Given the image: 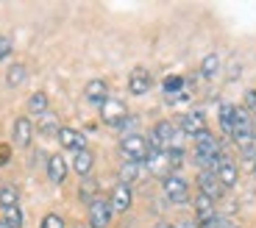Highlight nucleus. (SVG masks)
Masks as SVG:
<instances>
[{
    "mask_svg": "<svg viewBox=\"0 0 256 228\" xmlns=\"http://www.w3.org/2000/svg\"><path fill=\"white\" fill-rule=\"evenodd\" d=\"M223 158V145L218 142V136L212 131H204L195 136V162H198L200 170L206 172H214Z\"/></svg>",
    "mask_w": 256,
    "mask_h": 228,
    "instance_id": "1",
    "label": "nucleus"
},
{
    "mask_svg": "<svg viewBox=\"0 0 256 228\" xmlns=\"http://www.w3.org/2000/svg\"><path fill=\"white\" fill-rule=\"evenodd\" d=\"M181 136L184 134L178 131V128L173 126L170 120H162L154 126V131H150V136H148V145H150V150H176V148H181Z\"/></svg>",
    "mask_w": 256,
    "mask_h": 228,
    "instance_id": "2",
    "label": "nucleus"
},
{
    "mask_svg": "<svg viewBox=\"0 0 256 228\" xmlns=\"http://www.w3.org/2000/svg\"><path fill=\"white\" fill-rule=\"evenodd\" d=\"M120 153L126 156V162H136V164H145V158L150 156V145L142 134H131V136H122L120 140Z\"/></svg>",
    "mask_w": 256,
    "mask_h": 228,
    "instance_id": "3",
    "label": "nucleus"
},
{
    "mask_svg": "<svg viewBox=\"0 0 256 228\" xmlns=\"http://www.w3.org/2000/svg\"><path fill=\"white\" fill-rule=\"evenodd\" d=\"M162 190H164V195H167V200H170V203H178V206L190 203V184H186V178L178 176V172H170V176H164V181H162Z\"/></svg>",
    "mask_w": 256,
    "mask_h": 228,
    "instance_id": "4",
    "label": "nucleus"
},
{
    "mask_svg": "<svg viewBox=\"0 0 256 228\" xmlns=\"http://www.w3.org/2000/svg\"><path fill=\"white\" fill-rule=\"evenodd\" d=\"M112 203L109 198H100L98 195L95 200L90 203V212H86V220H90V228H109L112 222Z\"/></svg>",
    "mask_w": 256,
    "mask_h": 228,
    "instance_id": "5",
    "label": "nucleus"
},
{
    "mask_svg": "<svg viewBox=\"0 0 256 228\" xmlns=\"http://www.w3.org/2000/svg\"><path fill=\"white\" fill-rule=\"evenodd\" d=\"M178 128H181V134H184V136H192V140H195L198 134L206 131L204 112H200V108H192V112L181 114V117H178Z\"/></svg>",
    "mask_w": 256,
    "mask_h": 228,
    "instance_id": "6",
    "label": "nucleus"
},
{
    "mask_svg": "<svg viewBox=\"0 0 256 228\" xmlns=\"http://www.w3.org/2000/svg\"><path fill=\"white\" fill-rule=\"evenodd\" d=\"M126 117H128V108H126V103H122L120 98H109V100L100 106V120L106 122V126H112V128H117Z\"/></svg>",
    "mask_w": 256,
    "mask_h": 228,
    "instance_id": "7",
    "label": "nucleus"
},
{
    "mask_svg": "<svg viewBox=\"0 0 256 228\" xmlns=\"http://www.w3.org/2000/svg\"><path fill=\"white\" fill-rule=\"evenodd\" d=\"M198 190H200V195H204V198H209L212 203H218L220 198H223L226 186L218 181V176H214V172L200 170V176H198Z\"/></svg>",
    "mask_w": 256,
    "mask_h": 228,
    "instance_id": "8",
    "label": "nucleus"
},
{
    "mask_svg": "<svg viewBox=\"0 0 256 228\" xmlns=\"http://www.w3.org/2000/svg\"><path fill=\"white\" fill-rule=\"evenodd\" d=\"M150 86H154L150 72H148L145 67H134L131 76H128V92H131V95H148Z\"/></svg>",
    "mask_w": 256,
    "mask_h": 228,
    "instance_id": "9",
    "label": "nucleus"
},
{
    "mask_svg": "<svg viewBox=\"0 0 256 228\" xmlns=\"http://www.w3.org/2000/svg\"><path fill=\"white\" fill-rule=\"evenodd\" d=\"M58 142H62V148H67V150L78 153V150H86V136H84L81 131H76V128H64L58 131Z\"/></svg>",
    "mask_w": 256,
    "mask_h": 228,
    "instance_id": "10",
    "label": "nucleus"
},
{
    "mask_svg": "<svg viewBox=\"0 0 256 228\" xmlns=\"http://www.w3.org/2000/svg\"><path fill=\"white\" fill-rule=\"evenodd\" d=\"M145 170L154 172V176H170V156L164 150H150V156L145 158Z\"/></svg>",
    "mask_w": 256,
    "mask_h": 228,
    "instance_id": "11",
    "label": "nucleus"
},
{
    "mask_svg": "<svg viewBox=\"0 0 256 228\" xmlns=\"http://www.w3.org/2000/svg\"><path fill=\"white\" fill-rule=\"evenodd\" d=\"M34 122L28 120V117H17L14 120V142H17L20 148H31V140H34Z\"/></svg>",
    "mask_w": 256,
    "mask_h": 228,
    "instance_id": "12",
    "label": "nucleus"
},
{
    "mask_svg": "<svg viewBox=\"0 0 256 228\" xmlns=\"http://www.w3.org/2000/svg\"><path fill=\"white\" fill-rule=\"evenodd\" d=\"M214 176H218V181L223 186H234L237 184V178H240V170H237V164H234L228 156H223L220 158V164H218V170H214Z\"/></svg>",
    "mask_w": 256,
    "mask_h": 228,
    "instance_id": "13",
    "label": "nucleus"
},
{
    "mask_svg": "<svg viewBox=\"0 0 256 228\" xmlns=\"http://www.w3.org/2000/svg\"><path fill=\"white\" fill-rule=\"evenodd\" d=\"M86 100L90 103H95V106H103V103L109 100V84L106 81H100V78H95V81H90L86 84Z\"/></svg>",
    "mask_w": 256,
    "mask_h": 228,
    "instance_id": "14",
    "label": "nucleus"
},
{
    "mask_svg": "<svg viewBox=\"0 0 256 228\" xmlns=\"http://www.w3.org/2000/svg\"><path fill=\"white\" fill-rule=\"evenodd\" d=\"M109 203H112V212H128L131 209V186L117 184L109 195Z\"/></svg>",
    "mask_w": 256,
    "mask_h": 228,
    "instance_id": "15",
    "label": "nucleus"
},
{
    "mask_svg": "<svg viewBox=\"0 0 256 228\" xmlns=\"http://www.w3.org/2000/svg\"><path fill=\"white\" fill-rule=\"evenodd\" d=\"M48 178H50L53 184H64V178H67V162H64V156L53 153L48 158Z\"/></svg>",
    "mask_w": 256,
    "mask_h": 228,
    "instance_id": "16",
    "label": "nucleus"
},
{
    "mask_svg": "<svg viewBox=\"0 0 256 228\" xmlns=\"http://www.w3.org/2000/svg\"><path fill=\"white\" fill-rule=\"evenodd\" d=\"M192 206H195V217H198V226H204L206 220H212V217L218 214L214 212V203L209 200V198H204L198 192V198H192Z\"/></svg>",
    "mask_w": 256,
    "mask_h": 228,
    "instance_id": "17",
    "label": "nucleus"
},
{
    "mask_svg": "<svg viewBox=\"0 0 256 228\" xmlns=\"http://www.w3.org/2000/svg\"><path fill=\"white\" fill-rule=\"evenodd\" d=\"M72 167H76V172L81 178H90L92 167H95V156H92V150L86 148V150H78L76 158H72Z\"/></svg>",
    "mask_w": 256,
    "mask_h": 228,
    "instance_id": "18",
    "label": "nucleus"
},
{
    "mask_svg": "<svg viewBox=\"0 0 256 228\" xmlns=\"http://www.w3.org/2000/svg\"><path fill=\"white\" fill-rule=\"evenodd\" d=\"M142 172H145V164H136V162H126V164L120 167V184H134V181H140Z\"/></svg>",
    "mask_w": 256,
    "mask_h": 228,
    "instance_id": "19",
    "label": "nucleus"
},
{
    "mask_svg": "<svg viewBox=\"0 0 256 228\" xmlns=\"http://www.w3.org/2000/svg\"><path fill=\"white\" fill-rule=\"evenodd\" d=\"M36 128H39V134H45V136H53V134L58 136V131H62V126H58V117H56L53 112H45V114H42Z\"/></svg>",
    "mask_w": 256,
    "mask_h": 228,
    "instance_id": "20",
    "label": "nucleus"
},
{
    "mask_svg": "<svg viewBox=\"0 0 256 228\" xmlns=\"http://www.w3.org/2000/svg\"><path fill=\"white\" fill-rule=\"evenodd\" d=\"M184 86H186V81L181 76H167L164 81H162L164 95H170V98H181V95H184Z\"/></svg>",
    "mask_w": 256,
    "mask_h": 228,
    "instance_id": "21",
    "label": "nucleus"
},
{
    "mask_svg": "<svg viewBox=\"0 0 256 228\" xmlns=\"http://www.w3.org/2000/svg\"><path fill=\"white\" fill-rule=\"evenodd\" d=\"M0 206H3V212L20 206V192H17V186H12V184H3V186H0Z\"/></svg>",
    "mask_w": 256,
    "mask_h": 228,
    "instance_id": "22",
    "label": "nucleus"
},
{
    "mask_svg": "<svg viewBox=\"0 0 256 228\" xmlns=\"http://www.w3.org/2000/svg\"><path fill=\"white\" fill-rule=\"evenodd\" d=\"M26 78H28V70H26V64H22V62L12 64L8 72H6V84H8V86H22Z\"/></svg>",
    "mask_w": 256,
    "mask_h": 228,
    "instance_id": "23",
    "label": "nucleus"
},
{
    "mask_svg": "<svg viewBox=\"0 0 256 228\" xmlns=\"http://www.w3.org/2000/svg\"><path fill=\"white\" fill-rule=\"evenodd\" d=\"M78 198H81L86 206L95 200V198H98V181H95V178H84V181H81V190H78Z\"/></svg>",
    "mask_w": 256,
    "mask_h": 228,
    "instance_id": "24",
    "label": "nucleus"
},
{
    "mask_svg": "<svg viewBox=\"0 0 256 228\" xmlns=\"http://www.w3.org/2000/svg\"><path fill=\"white\" fill-rule=\"evenodd\" d=\"M28 112L39 114V117H42L45 112H50V108H48V95L45 92H34V95L28 98Z\"/></svg>",
    "mask_w": 256,
    "mask_h": 228,
    "instance_id": "25",
    "label": "nucleus"
},
{
    "mask_svg": "<svg viewBox=\"0 0 256 228\" xmlns=\"http://www.w3.org/2000/svg\"><path fill=\"white\" fill-rule=\"evenodd\" d=\"M218 117H220V128L231 136V128H234V106H231V103H223L220 112H218Z\"/></svg>",
    "mask_w": 256,
    "mask_h": 228,
    "instance_id": "26",
    "label": "nucleus"
},
{
    "mask_svg": "<svg viewBox=\"0 0 256 228\" xmlns=\"http://www.w3.org/2000/svg\"><path fill=\"white\" fill-rule=\"evenodd\" d=\"M3 222H6L8 228H22V222H26V217H22V209H20V206H14V209H6V212H3Z\"/></svg>",
    "mask_w": 256,
    "mask_h": 228,
    "instance_id": "27",
    "label": "nucleus"
},
{
    "mask_svg": "<svg viewBox=\"0 0 256 228\" xmlns=\"http://www.w3.org/2000/svg\"><path fill=\"white\" fill-rule=\"evenodd\" d=\"M218 70H220V56H214V53H209V56L200 62V72H204L206 78H212V76H218Z\"/></svg>",
    "mask_w": 256,
    "mask_h": 228,
    "instance_id": "28",
    "label": "nucleus"
},
{
    "mask_svg": "<svg viewBox=\"0 0 256 228\" xmlns=\"http://www.w3.org/2000/svg\"><path fill=\"white\" fill-rule=\"evenodd\" d=\"M39 228H67V226H64V220L58 214H45L42 222H39Z\"/></svg>",
    "mask_w": 256,
    "mask_h": 228,
    "instance_id": "29",
    "label": "nucleus"
},
{
    "mask_svg": "<svg viewBox=\"0 0 256 228\" xmlns=\"http://www.w3.org/2000/svg\"><path fill=\"white\" fill-rule=\"evenodd\" d=\"M136 122H140V120H136L134 114H128L126 120H122L120 126H117V131H122L126 136H131V134H134V128H136Z\"/></svg>",
    "mask_w": 256,
    "mask_h": 228,
    "instance_id": "30",
    "label": "nucleus"
},
{
    "mask_svg": "<svg viewBox=\"0 0 256 228\" xmlns=\"http://www.w3.org/2000/svg\"><path fill=\"white\" fill-rule=\"evenodd\" d=\"M8 53H12V39L0 36V62H3V58H8Z\"/></svg>",
    "mask_w": 256,
    "mask_h": 228,
    "instance_id": "31",
    "label": "nucleus"
},
{
    "mask_svg": "<svg viewBox=\"0 0 256 228\" xmlns=\"http://www.w3.org/2000/svg\"><path fill=\"white\" fill-rule=\"evenodd\" d=\"M245 108H248V112H256V86L245 92Z\"/></svg>",
    "mask_w": 256,
    "mask_h": 228,
    "instance_id": "32",
    "label": "nucleus"
},
{
    "mask_svg": "<svg viewBox=\"0 0 256 228\" xmlns=\"http://www.w3.org/2000/svg\"><path fill=\"white\" fill-rule=\"evenodd\" d=\"M8 158H12V150H8V145H0V167L8 164Z\"/></svg>",
    "mask_w": 256,
    "mask_h": 228,
    "instance_id": "33",
    "label": "nucleus"
},
{
    "mask_svg": "<svg viewBox=\"0 0 256 228\" xmlns=\"http://www.w3.org/2000/svg\"><path fill=\"white\" fill-rule=\"evenodd\" d=\"M178 228H200V226H198V220H195V222H181Z\"/></svg>",
    "mask_w": 256,
    "mask_h": 228,
    "instance_id": "34",
    "label": "nucleus"
},
{
    "mask_svg": "<svg viewBox=\"0 0 256 228\" xmlns=\"http://www.w3.org/2000/svg\"><path fill=\"white\" fill-rule=\"evenodd\" d=\"M154 228H178V226H173V222H156Z\"/></svg>",
    "mask_w": 256,
    "mask_h": 228,
    "instance_id": "35",
    "label": "nucleus"
},
{
    "mask_svg": "<svg viewBox=\"0 0 256 228\" xmlns=\"http://www.w3.org/2000/svg\"><path fill=\"white\" fill-rule=\"evenodd\" d=\"M254 178H256V164H254Z\"/></svg>",
    "mask_w": 256,
    "mask_h": 228,
    "instance_id": "36",
    "label": "nucleus"
},
{
    "mask_svg": "<svg viewBox=\"0 0 256 228\" xmlns=\"http://www.w3.org/2000/svg\"><path fill=\"white\" fill-rule=\"evenodd\" d=\"M231 228H237V226H231Z\"/></svg>",
    "mask_w": 256,
    "mask_h": 228,
    "instance_id": "37",
    "label": "nucleus"
}]
</instances>
